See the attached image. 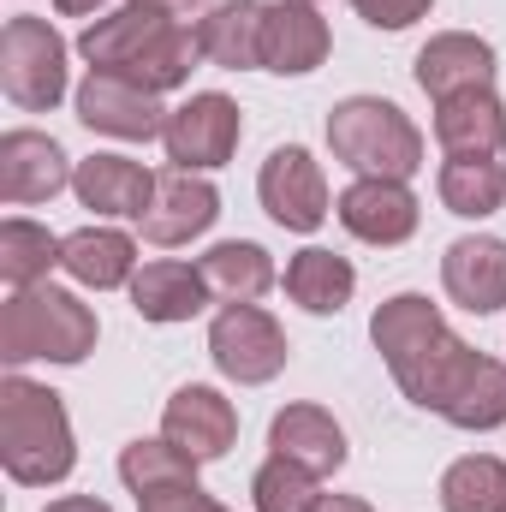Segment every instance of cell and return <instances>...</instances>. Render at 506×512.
Here are the masks:
<instances>
[{
  "instance_id": "obj_6",
  "label": "cell",
  "mask_w": 506,
  "mask_h": 512,
  "mask_svg": "<svg viewBox=\"0 0 506 512\" xmlns=\"http://www.w3.org/2000/svg\"><path fill=\"white\" fill-rule=\"evenodd\" d=\"M239 137H245V114H239V102L221 96V90H197L191 102H179V108L167 114V131H161L167 161L185 167V173L227 167V161L239 155Z\"/></svg>"
},
{
  "instance_id": "obj_18",
  "label": "cell",
  "mask_w": 506,
  "mask_h": 512,
  "mask_svg": "<svg viewBox=\"0 0 506 512\" xmlns=\"http://www.w3.org/2000/svg\"><path fill=\"white\" fill-rule=\"evenodd\" d=\"M334 36H328V18L304 0H274L268 6V24H262V72H280V78H304L328 60Z\"/></svg>"
},
{
  "instance_id": "obj_2",
  "label": "cell",
  "mask_w": 506,
  "mask_h": 512,
  "mask_svg": "<svg viewBox=\"0 0 506 512\" xmlns=\"http://www.w3.org/2000/svg\"><path fill=\"white\" fill-rule=\"evenodd\" d=\"M399 393L435 417H447L453 429H501L506 423V364L501 358H483L471 352L459 334H447L405 382Z\"/></svg>"
},
{
  "instance_id": "obj_9",
  "label": "cell",
  "mask_w": 506,
  "mask_h": 512,
  "mask_svg": "<svg viewBox=\"0 0 506 512\" xmlns=\"http://www.w3.org/2000/svg\"><path fill=\"white\" fill-rule=\"evenodd\" d=\"M78 120L102 137H126V143H149L167 131V108L149 84H137L126 72H96L78 84Z\"/></svg>"
},
{
  "instance_id": "obj_24",
  "label": "cell",
  "mask_w": 506,
  "mask_h": 512,
  "mask_svg": "<svg viewBox=\"0 0 506 512\" xmlns=\"http://www.w3.org/2000/svg\"><path fill=\"white\" fill-rule=\"evenodd\" d=\"M60 268L90 292H114V286H131L137 274V245L120 227H78L60 239Z\"/></svg>"
},
{
  "instance_id": "obj_14",
  "label": "cell",
  "mask_w": 506,
  "mask_h": 512,
  "mask_svg": "<svg viewBox=\"0 0 506 512\" xmlns=\"http://www.w3.org/2000/svg\"><path fill=\"white\" fill-rule=\"evenodd\" d=\"M334 209H340V227L352 239L381 245V251L387 245H405L417 233V221H423V209H417V197H411L405 179H352Z\"/></svg>"
},
{
  "instance_id": "obj_12",
  "label": "cell",
  "mask_w": 506,
  "mask_h": 512,
  "mask_svg": "<svg viewBox=\"0 0 506 512\" xmlns=\"http://www.w3.org/2000/svg\"><path fill=\"white\" fill-rule=\"evenodd\" d=\"M447 334H453V328L441 322V310H435L423 292H393L376 316H370V340H376L381 364L393 370V382H405Z\"/></svg>"
},
{
  "instance_id": "obj_23",
  "label": "cell",
  "mask_w": 506,
  "mask_h": 512,
  "mask_svg": "<svg viewBox=\"0 0 506 512\" xmlns=\"http://www.w3.org/2000/svg\"><path fill=\"white\" fill-rule=\"evenodd\" d=\"M435 143L447 155H501L506 108L495 90H465L453 102H435Z\"/></svg>"
},
{
  "instance_id": "obj_31",
  "label": "cell",
  "mask_w": 506,
  "mask_h": 512,
  "mask_svg": "<svg viewBox=\"0 0 506 512\" xmlns=\"http://www.w3.org/2000/svg\"><path fill=\"white\" fill-rule=\"evenodd\" d=\"M316 483H322V477H310L304 465H292V459L274 453V459L251 477V501H256V512H310L322 501Z\"/></svg>"
},
{
  "instance_id": "obj_32",
  "label": "cell",
  "mask_w": 506,
  "mask_h": 512,
  "mask_svg": "<svg viewBox=\"0 0 506 512\" xmlns=\"http://www.w3.org/2000/svg\"><path fill=\"white\" fill-rule=\"evenodd\" d=\"M435 0H352V12L370 24V30H411Z\"/></svg>"
},
{
  "instance_id": "obj_26",
  "label": "cell",
  "mask_w": 506,
  "mask_h": 512,
  "mask_svg": "<svg viewBox=\"0 0 506 512\" xmlns=\"http://www.w3.org/2000/svg\"><path fill=\"white\" fill-rule=\"evenodd\" d=\"M197 268H203L209 298H221V304H256L274 286V256L262 251V245H251V239L209 245V251L197 256Z\"/></svg>"
},
{
  "instance_id": "obj_33",
  "label": "cell",
  "mask_w": 506,
  "mask_h": 512,
  "mask_svg": "<svg viewBox=\"0 0 506 512\" xmlns=\"http://www.w3.org/2000/svg\"><path fill=\"white\" fill-rule=\"evenodd\" d=\"M137 512H227L215 495H203L197 483H173V489H155V495H143Z\"/></svg>"
},
{
  "instance_id": "obj_35",
  "label": "cell",
  "mask_w": 506,
  "mask_h": 512,
  "mask_svg": "<svg viewBox=\"0 0 506 512\" xmlns=\"http://www.w3.org/2000/svg\"><path fill=\"white\" fill-rule=\"evenodd\" d=\"M310 512H370V501H358V495H322Z\"/></svg>"
},
{
  "instance_id": "obj_22",
  "label": "cell",
  "mask_w": 506,
  "mask_h": 512,
  "mask_svg": "<svg viewBox=\"0 0 506 512\" xmlns=\"http://www.w3.org/2000/svg\"><path fill=\"white\" fill-rule=\"evenodd\" d=\"M203 304H209V286H203V268H191V262L161 256L131 274V310L143 322H191Z\"/></svg>"
},
{
  "instance_id": "obj_29",
  "label": "cell",
  "mask_w": 506,
  "mask_h": 512,
  "mask_svg": "<svg viewBox=\"0 0 506 512\" xmlns=\"http://www.w3.org/2000/svg\"><path fill=\"white\" fill-rule=\"evenodd\" d=\"M48 268H60V239L48 227H36V221H6L0 227V280L12 292L42 286Z\"/></svg>"
},
{
  "instance_id": "obj_28",
  "label": "cell",
  "mask_w": 506,
  "mask_h": 512,
  "mask_svg": "<svg viewBox=\"0 0 506 512\" xmlns=\"http://www.w3.org/2000/svg\"><path fill=\"white\" fill-rule=\"evenodd\" d=\"M441 512H506V459L465 453L441 471Z\"/></svg>"
},
{
  "instance_id": "obj_34",
  "label": "cell",
  "mask_w": 506,
  "mask_h": 512,
  "mask_svg": "<svg viewBox=\"0 0 506 512\" xmlns=\"http://www.w3.org/2000/svg\"><path fill=\"white\" fill-rule=\"evenodd\" d=\"M42 512H114V507H102L96 495H60V501H48Z\"/></svg>"
},
{
  "instance_id": "obj_13",
  "label": "cell",
  "mask_w": 506,
  "mask_h": 512,
  "mask_svg": "<svg viewBox=\"0 0 506 512\" xmlns=\"http://www.w3.org/2000/svg\"><path fill=\"white\" fill-rule=\"evenodd\" d=\"M72 161H66V149L48 137V131H6L0 137V197L12 203V209H24V203H48V197H60L66 185H72Z\"/></svg>"
},
{
  "instance_id": "obj_8",
  "label": "cell",
  "mask_w": 506,
  "mask_h": 512,
  "mask_svg": "<svg viewBox=\"0 0 506 512\" xmlns=\"http://www.w3.org/2000/svg\"><path fill=\"white\" fill-rule=\"evenodd\" d=\"M256 197L268 209L274 227L286 233H316L328 221V179H322V161L304 149V143H280L262 173H256Z\"/></svg>"
},
{
  "instance_id": "obj_36",
  "label": "cell",
  "mask_w": 506,
  "mask_h": 512,
  "mask_svg": "<svg viewBox=\"0 0 506 512\" xmlns=\"http://www.w3.org/2000/svg\"><path fill=\"white\" fill-rule=\"evenodd\" d=\"M96 6H108V0H54V12H66V18H84V12H96Z\"/></svg>"
},
{
  "instance_id": "obj_38",
  "label": "cell",
  "mask_w": 506,
  "mask_h": 512,
  "mask_svg": "<svg viewBox=\"0 0 506 512\" xmlns=\"http://www.w3.org/2000/svg\"><path fill=\"white\" fill-rule=\"evenodd\" d=\"M304 6H316V0H304Z\"/></svg>"
},
{
  "instance_id": "obj_30",
  "label": "cell",
  "mask_w": 506,
  "mask_h": 512,
  "mask_svg": "<svg viewBox=\"0 0 506 512\" xmlns=\"http://www.w3.org/2000/svg\"><path fill=\"white\" fill-rule=\"evenodd\" d=\"M120 483L131 495H155V489H173V483H197V459H185L167 435L161 441H131L120 453Z\"/></svg>"
},
{
  "instance_id": "obj_27",
  "label": "cell",
  "mask_w": 506,
  "mask_h": 512,
  "mask_svg": "<svg viewBox=\"0 0 506 512\" xmlns=\"http://www.w3.org/2000/svg\"><path fill=\"white\" fill-rule=\"evenodd\" d=\"M435 191L459 221H489L506 203V167L495 155H447Z\"/></svg>"
},
{
  "instance_id": "obj_5",
  "label": "cell",
  "mask_w": 506,
  "mask_h": 512,
  "mask_svg": "<svg viewBox=\"0 0 506 512\" xmlns=\"http://www.w3.org/2000/svg\"><path fill=\"white\" fill-rule=\"evenodd\" d=\"M0 90L24 114H48L66 96V42L48 18H6L0 30Z\"/></svg>"
},
{
  "instance_id": "obj_7",
  "label": "cell",
  "mask_w": 506,
  "mask_h": 512,
  "mask_svg": "<svg viewBox=\"0 0 506 512\" xmlns=\"http://www.w3.org/2000/svg\"><path fill=\"white\" fill-rule=\"evenodd\" d=\"M209 358L227 382L262 387L286 370V328L262 304H227L209 328Z\"/></svg>"
},
{
  "instance_id": "obj_37",
  "label": "cell",
  "mask_w": 506,
  "mask_h": 512,
  "mask_svg": "<svg viewBox=\"0 0 506 512\" xmlns=\"http://www.w3.org/2000/svg\"><path fill=\"white\" fill-rule=\"evenodd\" d=\"M149 6H161V12L179 18V12H197V6H209V0H149Z\"/></svg>"
},
{
  "instance_id": "obj_4",
  "label": "cell",
  "mask_w": 506,
  "mask_h": 512,
  "mask_svg": "<svg viewBox=\"0 0 506 512\" xmlns=\"http://www.w3.org/2000/svg\"><path fill=\"white\" fill-rule=\"evenodd\" d=\"M328 149L358 179H411L423 167V131L381 96H346L328 114Z\"/></svg>"
},
{
  "instance_id": "obj_19",
  "label": "cell",
  "mask_w": 506,
  "mask_h": 512,
  "mask_svg": "<svg viewBox=\"0 0 506 512\" xmlns=\"http://www.w3.org/2000/svg\"><path fill=\"white\" fill-rule=\"evenodd\" d=\"M72 191L84 209H96L108 221H143V209L155 197V173L131 155H90V161H78Z\"/></svg>"
},
{
  "instance_id": "obj_17",
  "label": "cell",
  "mask_w": 506,
  "mask_h": 512,
  "mask_svg": "<svg viewBox=\"0 0 506 512\" xmlns=\"http://www.w3.org/2000/svg\"><path fill=\"white\" fill-rule=\"evenodd\" d=\"M441 286L459 310L495 316L506 304V239H489V233L453 239L447 256H441Z\"/></svg>"
},
{
  "instance_id": "obj_16",
  "label": "cell",
  "mask_w": 506,
  "mask_h": 512,
  "mask_svg": "<svg viewBox=\"0 0 506 512\" xmlns=\"http://www.w3.org/2000/svg\"><path fill=\"white\" fill-rule=\"evenodd\" d=\"M173 24H179L173 12H161V6H149V0H131V6L96 18V24L78 36V54H84L96 72H131Z\"/></svg>"
},
{
  "instance_id": "obj_10",
  "label": "cell",
  "mask_w": 506,
  "mask_h": 512,
  "mask_svg": "<svg viewBox=\"0 0 506 512\" xmlns=\"http://www.w3.org/2000/svg\"><path fill=\"white\" fill-rule=\"evenodd\" d=\"M215 215H221V191H215L203 173L167 167V173H155V197H149V209H143L137 227H143L149 245L173 251V245L203 239V233L215 227Z\"/></svg>"
},
{
  "instance_id": "obj_3",
  "label": "cell",
  "mask_w": 506,
  "mask_h": 512,
  "mask_svg": "<svg viewBox=\"0 0 506 512\" xmlns=\"http://www.w3.org/2000/svg\"><path fill=\"white\" fill-rule=\"evenodd\" d=\"M96 310L66 292V286H24L0 304V358L18 370V364H84L96 352Z\"/></svg>"
},
{
  "instance_id": "obj_20",
  "label": "cell",
  "mask_w": 506,
  "mask_h": 512,
  "mask_svg": "<svg viewBox=\"0 0 506 512\" xmlns=\"http://www.w3.org/2000/svg\"><path fill=\"white\" fill-rule=\"evenodd\" d=\"M268 447L292 465H304L310 477H334L346 465V429L334 423V411L322 405H286L268 423Z\"/></svg>"
},
{
  "instance_id": "obj_1",
  "label": "cell",
  "mask_w": 506,
  "mask_h": 512,
  "mask_svg": "<svg viewBox=\"0 0 506 512\" xmlns=\"http://www.w3.org/2000/svg\"><path fill=\"white\" fill-rule=\"evenodd\" d=\"M0 465L24 489L66 483L78 465V441H72V417H66L60 393L18 376V370L0 382Z\"/></svg>"
},
{
  "instance_id": "obj_25",
  "label": "cell",
  "mask_w": 506,
  "mask_h": 512,
  "mask_svg": "<svg viewBox=\"0 0 506 512\" xmlns=\"http://www.w3.org/2000/svg\"><path fill=\"white\" fill-rule=\"evenodd\" d=\"M352 292H358L352 262L334 256V251H322V245H310V251H298L286 262V298H292L298 310H310V316H340V310L352 304Z\"/></svg>"
},
{
  "instance_id": "obj_21",
  "label": "cell",
  "mask_w": 506,
  "mask_h": 512,
  "mask_svg": "<svg viewBox=\"0 0 506 512\" xmlns=\"http://www.w3.org/2000/svg\"><path fill=\"white\" fill-rule=\"evenodd\" d=\"M262 24H268L262 0H221L209 18H197L203 60L221 72H262Z\"/></svg>"
},
{
  "instance_id": "obj_11",
  "label": "cell",
  "mask_w": 506,
  "mask_h": 512,
  "mask_svg": "<svg viewBox=\"0 0 506 512\" xmlns=\"http://www.w3.org/2000/svg\"><path fill=\"white\" fill-rule=\"evenodd\" d=\"M161 435L185 453V459H197V465H215V459H227L233 453V441H239V411H233V399L221 393V387H179L173 399H167V411H161Z\"/></svg>"
},
{
  "instance_id": "obj_15",
  "label": "cell",
  "mask_w": 506,
  "mask_h": 512,
  "mask_svg": "<svg viewBox=\"0 0 506 512\" xmlns=\"http://www.w3.org/2000/svg\"><path fill=\"white\" fill-rule=\"evenodd\" d=\"M417 90L429 102H453L465 90H495V48L471 30H441L417 48Z\"/></svg>"
}]
</instances>
